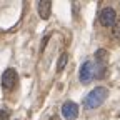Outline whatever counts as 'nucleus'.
Here are the masks:
<instances>
[{"label":"nucleus","mask_w":120,"mask_h":120,"mask_svg":"<svg viewBox=\"0 0 120 120\" xmlns=\"http://www.w3.org/2000/svg\"><path fill=\"white\" fill-rule=\"evenodd\" d=\"M107 95H109V90L105 87H95L94 90H90V92L85 95L83 107L87 110H95V109H98L103 103V100L107 98Z\"/></svg>","instance_id":"f257e3e1"},{"label":"nucleus","mask_w":120,"mask_h":120,"mask_svg":"<svg viewBox=\"0 0 120 120\" xmlns=\"http://www.w3.org/2000/svg\"><path fill=\"white\" fill-rule=\"evenodd\" d=\"M79 79H80L82 83H88V82H92L94 79H97V64L90 62V60L83 62L80 70H79Z\"/></svg>","instance_id":"f03ea898"},{"label":"nucleus","mask_w":120,"mask_h":120,"mask_svg":"<svg viewBox=\"0 0 120 120\" xmlns=\"http://www.w3.org/2000/svg\"><path fill=\"white\" fill-rule=\"evenodd\" d=\"M17 80H19V75L15 72V68H7L2 75V87L5 90H12L17 85Z\"/></svg>","instance_id":"7ed1b4c3"},{"label":"nucleus","mask_w":120,"mask_h":120,"mask_svg":"<svg viewBox=\"0 0 120 120\" xmlns=\"http://www.w3.org/2000/svg\"><path fill=\"white\" fill-rule=\"evenodd\" d=\"M117 22V12L112 7H105L100 12V23L103 27H113Z\"/></svg>","instance_id":"20e7f679"},{"label":"nucleus","mask_w":120,"mask_h":120,"mask_svg":"<svg viewBox=\"0 0 120 120\" xmlns=\"http://www.w3.org/2000/svg\"><path fill=\"white\" fill-rule=\"evenodd\" d=\"M62 113L67 120H75L79 117V105L75 102H72V100H67L62 105Z\"/></svg>","instance_id":"39448f33"},{"label":"nucleus","mask_w":120,"mask_h":120,"mask_svg":"<svg viewBox=\"0 0 120 120\" xmlns=\"http://www.w3.org/2000/svg\"><path fill=\"white\" fill-rule=\"evenodd\" d=\"M37 8H38V15L43 20H47L50 17V12H52V2H49V0H40Z\"/></svg>","instance_id":"423d86ee"},{"label":"nucleus","mask_w":120,"mask_h":120,"mask_svg":"<svg viewBox=\"0 0 120 120\" xmlns=\"http://www.w3.org/2000/svg\"><path fill=\"white\" fill-rule=\"evenodd\" d=\"M67 60H68V55H67V53H62V55H60L58 62H57V72H62V70L65 68V65H67Z\"/></svg>","instance_id":"0eeeda50"},{"label":"nucleus","mask_w":120,"mask_h":120,"mask_svg":"<svg viewBox=\"0 0 120 120\" xmlns=\"http://www.w3.org/2000/svg\"><path fill=\"white\" fill-rule=\"evenodd\" d=\"M107 55H109L107 50H97V53H95L97 62H98V64H103V60H107Z\"/></svg>","instance_id":"6e6552de"},{"label":"nucleus","mask_w":120,"mask_h":120,"mask_svg":"<svg viewBox=\"0 0 120 120\" xmlns=\"http://www.w3.org/2000/svg\"><path fill=\"white\" fill-rule=\"evenodd\" d=\"M112 35H113L115 38H120V20H117L115 25L112 27Z\"/></svg>","instance_id":"1a4fd4ad"},{"label":"nucleus","mask_w":120,"mask_h":120,"mask_svg":"<svg viewBox=\"0 0 120 120\" xmlns=\"http://www.w3.org/2000/svg\"><path fill=\"white\" fill-rule=\"evenodd\" d=\"M8 117H10L8 110H5V109H0V120H8Z\"/></svg>","instance_id":"9d476101"},{"label":"nucleus","mask_w":120,"mask_h":120,"mask_svg":"<svg viewBox=\"0 0 120 120\" xmlns=\"http://www.w3.org/2000/svg\"><path fill=\"white\" fill-rule=\"evenodd\" d=\"M50 120H60V118H58V117H57V115H53V117H52V118H50Z\"/></svg>","instance_id":"9b49d317"}]
</instances>
